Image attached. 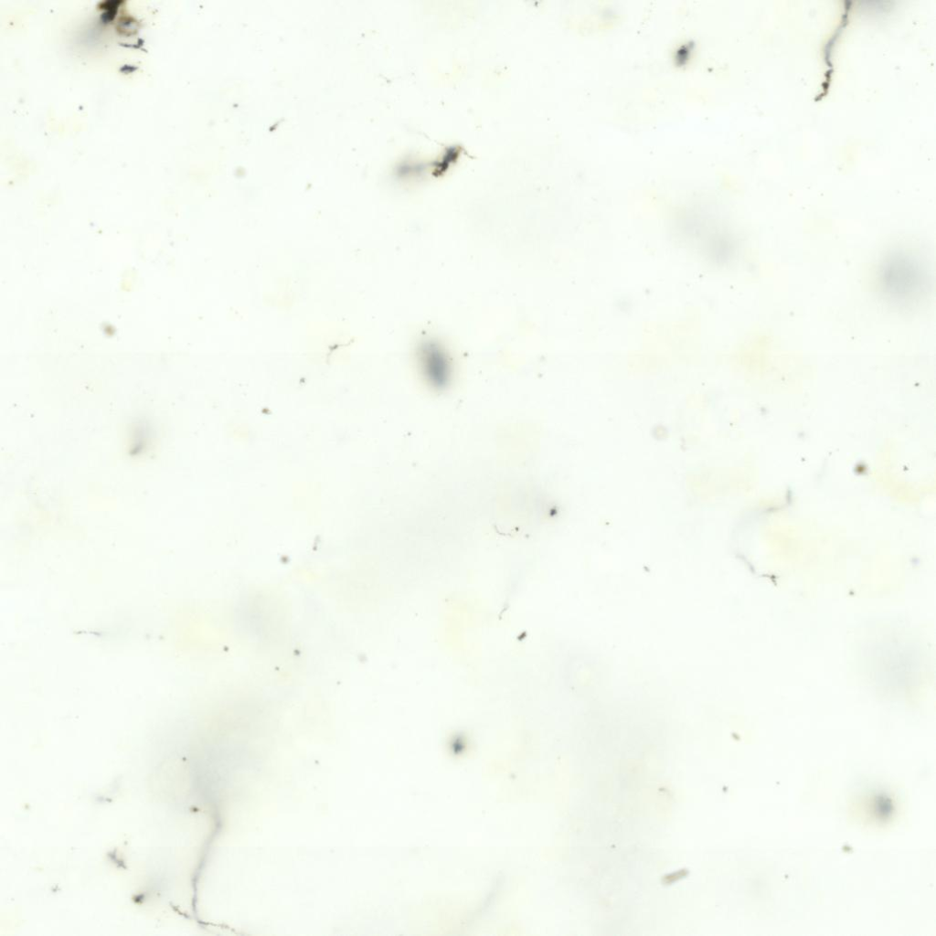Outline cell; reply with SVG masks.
Here are the masks:
<instances>
[{
    "mask_svg": "<svg viewBox=\"0 0 936 936\" xmlns=\"http://www.w3.org/2000/svg\"><path fill=\"white\" fill-rule=\"evenodd\" d=\"M878 289L891 303H919L929 290V272L921 259L911 251L895 250L880 261L877 270Z\"/></svg>",
    "mask_w": 936,
    "mask_h": 936,
    "instance_id": "obj_1",
    "label": "cell"
},
{
    "mask_svg": "<svg viewBox=\"0 0 936 936\" xmlns=\"http://www.w3.org/2000/svg\"><path fill=\"white\" fill-rule=\"evenodd\" d=\"M420 369L433 388L447 386L451 378V364L444 350L436 343L424 342L419 348Z\"/></svg>",
    "mask_w": 936,
    "mask_h": 936,
    "instance_id": "obj_2",
    "label": "cell"
}]
</instances>
